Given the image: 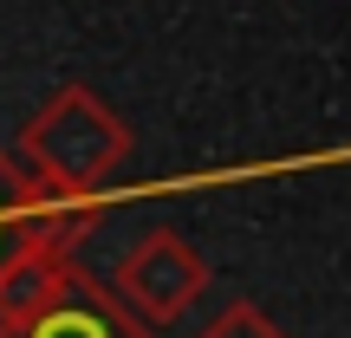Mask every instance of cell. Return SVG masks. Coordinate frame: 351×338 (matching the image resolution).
Here are the masks:
<instances>
[{"label": "cell", "mask_w": 351, "mask_h": 338, "mask_svg": "<svg viewBox=\"0 0 351 338\" xmlns=\"http://www.w3.org/2000/svg\"><path fill=\"white\" fill-rule=\"evenodd\" d=\"M33 338H104V326H98L91 313H52Z\"/></svg>", "instance_id": "obj_1"}]
</instances>
